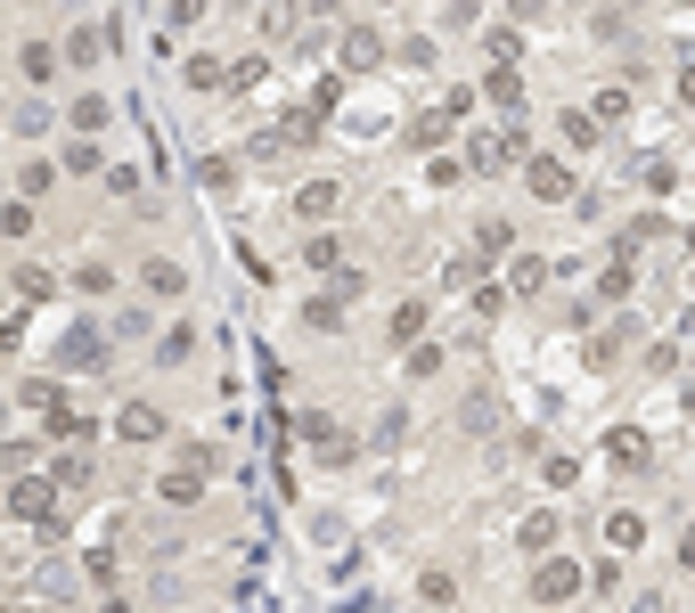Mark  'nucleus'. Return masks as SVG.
Listing matches in <instances>:
<instances>
[{
  "label": "nucleus",
  "mask_w": 695,
  "mask_h": 613,
  "mask_svg": "<svg viewBox=\"0 0 695 613\" xmlns=\"http://www.w3.org/2000/svg\"><path fill=\"white\" fill-rule=\"evenodd\" d=\"M581 564L573 557H549V564H532V605H573L581 598Z\"/></svg>",
  "instance_id": "nucleus-1"
},
{
  "label": "nucleus",
  "mask_w": 695,
  "mask_h": 613,
  "mask_svg": "<svg viewBox=\"0 0 695 613\" xmlns=\"http://www.w3.org/2000/svg\"><path fill=\"white\" fill-rule=\"evenodd\" d=\"M17 401H25L50 434H74V409H66V393H58V376H25V385H17Z\"/></svg>",
  "instance_id": "nucleus-2"
},
{
  "label": "nucleus",
  "mask_w": 695,
  "mask_h": 613,
  "mask_svg": "<svg viewBox=\"0 0 695 613\" xmlns=\"http://www.w3.org/2000/svg\"><path fill=\"white\" fill-rule=\"evenodd\" d=\"M523 188H532L540 205H564V197H573V164H564V156H532V164H523Z\"/></svg>",
  "instance_id": "nucleus-3"
},
{
  "label": "nucleus",
  "mask_w": 695,
  "mask_h": 613,
  "mask_svg": "<svg viewBox=\"0 0 695 613\" xmlns=\"http://www.w3.org/2000/svg\"><path fill=\"white\" fill-rule=\"evenodd\" d=\"M557 532H564V523H557V507H532V516H523V523H516V540H523V557H540V564H549V557H557Z\"/></svg>",
  "instance_id": "nucleus-4"
},
{
  "label": "nucleus",
  "mask_w": 695,
  "mask_h": 613,
  "mask_svg": "<svg viewBox=\"0 0 695 613\" xmlns=\"http://www.w3.org/2000/svg\"><path fill=\"white\" fill-rule=\"evenodd\" d=\"M335 205H344V188H335V180H303V188H294V221H328L335 214Z\"/></svg>",
  "instance_id": "nucleus-5"
},
{
  "label": "nucleus",
  "mask_w": 695,
  "mask_h": 613,
  "mask_svg": "<svg viewBox=\"0 0 695 613\" xmlns=\"http://www.w3.org/2000/svg\"><path fill=\"white\" fill-rule=\"evenodd\" d=\"M605 458H614V467H630V475H646V458H655V441H646L639 426H614V434H605Z\"/></svg>",
  "instance_id": "nucleus-6"
},
{
  "label": "nucleus",
  "mask_w": 695,
  "mask_h": 613,
  "mask_svg": "<svg viewBox=\"0 0 695 613\" xmlns=\"http://www.w3.org/2000/svg\"><path fill=\"white\" fill-rule=\"evenodd\" d=\"M9 507H17V516H25V523H41V516H50V507H58V491H50V482H41V475H17V482H9Z\"/></svg>",
  "instance_id": "nucleus-7"
},
{
  "label": "nucleus",
  "mask_w": 695,
  "mask_h": 613,
  "mask_svg": "<svg viewBox=\"0 0 695 613\" xmlns=\"http://www.w3.org/2000/svg\"><path fill=\"white\" fill-rule=\"evenodd\" d=\"M139 279H147V294H180V287H188V270L173 262V253H147V262H139Z\"/></svg>",
  "instance_id": "nucleus-8"
},
{
  "label": "nucleus",
  "mask_w": 695,
  "mask_h": 613,
  "mask_svg": "<svg viewBox=\"0 0 695 613\" xmlns=\"http://www.w3.org/2000/svg\"><path fill=\"white\" fill-rule=\"evenodd\" d=\"M107 41H115V25H74L66 58H74V66H98V58H107Z\"/></svg>",
  "instance_id": "nucleus-9"
},
{
  "label": "nucleus",
  "mask_w": 695,
  "mask_h": 613,
  "mask_svg": "<svg viewBox=\"0 0 695 613\" xmlns=\"http://www.w3.org/2000/svg\"><path fill=\"white\" fill-rule=\"evenodd\" d=\"M385 58V33L376 25H344V66H376Z\"/></svg>",
  "instance_id": "nucleus-10"
},
{
  "label": "nucleus",
  "mask_w": 695,
  "mask_h": 613,
  "mask_svg": "<svg viewBox=\"0 0 695 613\" xmlns=\"http://www.w3.org/2000/svg\"><path fill=\"white\" fill-rule=\"evenodd\" d=\"M605 540H614L622 557H630V548H646V516H639V507H614V516H605Z\"/></svg>",
  "instance_id": "nucleus-11"
},
{
  "label": "nucleus",
  "mask_w": 695,
  "mask_h": 613,
  "mask_svg": "<svg viewBox=\"0 0 695 613\" xmlns=\"http://www.w3.org/2000/svg\"><path fill=\"white\" fill-rule=\"evenodd\" d=\"M557 132H564V147H573V156H589V147H598V115H589V107H564Z\"/></svg>",
  "instance_id": "nucleus-12"
},
{
  "label": "nucleus",
  "mask_w": 695,
  "mask_h": 613,
  "mask_svg": "<svg viewBox=\"0 0 695 613\" xmlns=\"http://www.w3.org/2000/svg\"><path fill=\"white\" fill-rule=\"evenodd\" d=\"M107 123H115V98L107 91H82L74 98V132H107Z\"/></svg>",
  "instance_id": "nucleus-13"
},
{
  "label": "nucleus",
  "mask_w": 695,
  "mask_h": 613,
  "mask_svg": "<svg viewBox=\"0 0 695 613\" xmlns=\"http://www.w3.org/2000/svg\"><path fill=\"white\" fill-rule=\"evenodd\" d=\"M156 491L173 499V507H188V499L205 491V475H197V467H164V475H156Z\"/></svg>",
  "instance_id": "nucleus-14"
},
{
  "label": "nucleus",
  "mask_w": 695,
  "mask_h": 613,
  "mask_svg": "<svg viewBox=\"0 0 695 613\" xmlns=\"http://www.w3.org/2000/svg\"><path fill=\"white\" fill-rule=\"evenodd\" d=\"M98 352H107V344H98V328H74L66 344H58V361H66V368H91Z\"/></svg>",
  "instance_id": "nucleus-15"
},
{
  "label": "nucleus",
  "mask_w": 695,
  "mask_h": 613,
  "mask_svg": "<svg viewBox=\"0 0 695 613\" xmlns=\"http://www.w3.org/2000/svg\"><path fill=\"white\" fill-rule=\"evenodd\" d=\"M508 287H516V294H540V287H549V262H540V253H516V262H508Z\"/></svg>",
  "instance_id": "nucleus-16"
},
{
  "label": "nucleus",
  "mask_w": 695,
  "mask_h": 613,
  "mask_svg": "<svg viewBox=\"0 0 695 613\" xmlns=\"http://www.w3.org/2000/svg\"><path fill=\"white\" fill-rule=\"evenodd\" d=\"M33 197H9V205H0V238H33Z\"/></svg>",
  "instance_id": "nucleus-17"
},
{
  "label": "nucleus",
  "mask_w": 695,
  "mask_h": 613,
  "mask_svg": "<svg viewBox=\"0 0 695 613\" xmlns=\"http://www.w3.org/2000/svg\"><path fill=\"white\" fill-rule=\"evenodd\" d=\"M188 352H197V328H188V320H180V328H164V344H156V361H164V368H180V361H188Z\"/></svg>",
  "instance_id": "nucleus-18"
},
{
  "label": "nucleus",
  "mask_w": 695,
  "mask_h": 613,
  "mask_svg": "<svg viewBox=\"0 0 695 613\" xmlns=\"http://www.w3.org/2000/svg\"><path fill=\"white\" fill-rule=\"evenodd\" d=\"M17 66H25V82H50V74H58V50H50V41H25V50H17Z\"/></svg>",
  "instance_id": "nucleus-19"
},
{
  "label": "nucleus",
  "mask_w": 695,
  "mask_h": 613,
  "mask_svg": "<svg viewBox=\"0 0 695 613\" xmlns=\"http://www.w3.org/2000/svg\"><path fill=\"white\" fill-rule=\"evenodd\" d=\"M630 107H639V98H630V82H605V91H598V107H589V115H598V123H622Z\"/></svg>",
  "instance_id": "nucleus-20"
},
{
  "label": "nucleus",
  "mask_w": 695,
  "mask_h": 613,
  "mask_svg": "<svg viewBox=\"0 0 695 613\" xmlns=\"http://www.w3.org/2000/svg\"><path fill=\"white\" fill-rule=\"evenodd\" d=\"M115 434H123V441H156V434H164V417H156V409H123V417H115Z\"/></svg>",
  "instance_id": "nucleus-21"
},
{
  "label": "nucleus",
  "mask_w": 695,
  "mask_h": 613,
  "mask_svg": "<svg viewBox=\"0 0 695 613\" xmlns=\"http://www.w3.org/2000/svg\"><path fill=\"white\" fill-rule=\"evenodd\" d=\"M221 82H229V66H221V58H188V91H221Z\"/></svg>",
  "instance_id": "nucleus-22"
},
{
  "label": "nucleus",
  "mask_w": 695,
  "mask_h": 613,
  "mask_svg": "<svg viewBox=\"0 0 695 613\" xmlns=\"http://www.w3.org/2000/svg\"><path fill=\"white\" fill-rule=\"evenodd\" d=\"M417 335H426V303H402V311H393V344L417 352Z\"/></svg>",
  "instance_id": "nucleus-23"
},
{
  "label": "nucleus",
  "mask_w": 695,
  "mask_h": 613,
  "mask_svg": "<svg viewBox=\"0 0 695 613\" xmlns=\"http://www.w3.org/2000/svg\"><path fill=\"white\" fill-rule=\"evenodd\" d=\"M483 91H491V98H499V107H508V115L523 107V82H516L508 66H499V74H483Z\"/></svg>",
  "instance_id": "nucleus-24"
},
{
  "label": "nucleus",
  "mask_w": 695,
  "mask_h": 613,
  "mask_svg": "<svg viewBox=\"0 0 695 613\" xmlns=\"http://www.w3.org/2000/svg\"><path fill=\"white\" fill-rule=\"evenodd\" d=\"M17 294H25V303H50V294H58V270H17Z\"/></svg>",
  "instance_id": "nucleus-25"
},
{
  "label": "nucleus",
  "mask_w": 695,
  "mask_h": 613,
  "mask_svg": "<svg viewBox=\"0 0 695 613\" xmlns=\"http://www.w3.org/2000/svg\"><path fill=\"white\" fill-rule=\"evenodd\" d=\"M417 598H426V605H450V598H458V573H417Z\"/></svg>",
  "instance_id": "nucleus-26"
},
{
  "label": "nucleus",
  "mask_w": 695,
  "mask_h": 613,
  "mask_svg": "<svg viewBox=\"0 0 695 613\" xmlns=\"http://www.w3.org/2000/svg\"><path fill=\"white\" fill-rule=\"evenodd\" d=\"M335 253H344V246H335L328 229H320V238H303V262H311V270H335Z\"/></svg>",
  "instance_id": "nucleus-27"
},
{
  "label": "nucleus",
  "mask_w": 695,
  "mask_h": 613,
  "mask_svg": "<svg viewBox=\"0 0 695 613\" xmlns=\"http://www.w3.org/2000/svg\"><path fill=\"white\" fill-rule=\"evenodd\" d=\"M262 74H270V58H255V50H246V58H238V66H229V82H238V91H255V82H262Z\"/></svg>",
  "instance_id": "nucleus-28"
},
{
  "label": "nucleus",
  "mask_w": 695,
  "mask_h": 613,
  "mask_svg": "<svg viewBox=\"0 0 695 613\" xmlns=\"http://www.w3.org/2000/svg\"><path fill=\"white\" fill-rule=\"evenodd\" d=\"M294 434H303V441H335V417H320V409H303V417H294Z\"/></svg>",
  "instance_id": "nucleus-29"
},
{
  "label": "nucleus",
  "mask_w": 695,
  "mask_h": 613,
  "mask_svg": "<svg viewBox=\"0 0 695 613\" xmlns=\"http://www.w3.org/2000/svg\"><path fill=\"white\" fill-rule=\"evenodd\" d=\"M74 287H82V294H107V287H115V270H107V262H82V279H74Z\"/></svg>",
  "instance_id": "nucleus-30"
},
{
  "label": "nucleus",
  "mask_w": 695,
  "mask_h": 613,
  "mask_svg": "<svg viewBox=\"0 0 695 613\" xmlns=\"http://www.w3.org/2000/svg\"><path fill=\"white\" fill-rule=\"evenodd\" d=\"M540 475H549V491H564V482H573L581 467H573V458H564V450H557V458H540Z\"/></svg>",
  "instance_id": "nucleus-31"
},
{
  "label": "nucleus",
  "mask_w": 695,
  "mask_h": 613,
  "mask_svg": "<svg viewBox=\"0 0 695 613\" xmlns=\"http://www.w3.org/2000/svg\"><path fill=\"white\" fill-rule=\"evenodd\" d=\"M680 98H687V107H695V58H687V74H680Z\"/></svg>",
  "instance_id": "nucleus-32"
},
{
  "label": "nucleus",
  "mask_w": 695,
  "mask_h": 613,
  "mask_svg": "<svg viewBox=\"0 0 695 613\" xmlns=\"http://www.w3.org/2000/svg\"><path fill=\"white\" fill-rule=\"evenodd\" d=\"M680 564H687V573H695V523H687V540H680Z\"/></svg>",
  "instance_id": "nucleus-33"
},
{
  "label": "nucleus",
  "mask_w": 695,
  "mask_h": 613,
  "mask_svg": "<svg viewBox=\"0 0 695 613\" xmlns=\"http://www.w3.org/2000/svg\"><path fill=\"white\" fill-rule=\"evenodd\" d=\"M687 253H695V229H687Z\"/></svg>",
  "instance_id": "nucleus-34"
}]
</instances>
